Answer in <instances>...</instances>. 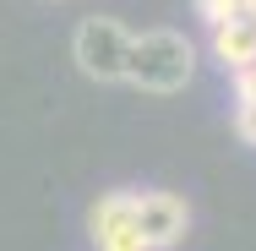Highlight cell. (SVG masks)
I'll use <instances>...</instances> for the list:
<instances>
[{"mask_svg": "<svg viewBox=\"0 0 256 251\" xmlns=\"http://www.w3.org/2000/svg\"><path fill=\"white\" fill-rule=\"evenodd\" d=\"M196 71V50L186 33L174 28H148V33H131V50H126V82L142 88V93H180Z\"/></svg>", "mask_w": 256, "mask_h": 251, "instance_id": "1", "label": "cell"}, {"mask_svg": "<svg viewBox=\"0 0 256 251\" xmlns=\"http://www.w3.org/2000/svg\"><path fill=\"white\" fill-rule=\"evenodd\" d=\"M126 50H131V33L114 17H82L71 33V60L93 82H126Z\"/></svg>", "mask_w": 256, "mask_h": 251, "instance_id": "2", "label": "cell"}, {"mask_svg": "<svg viewBox=\"0 0 256 251\" xmlns=\"http://www.w3.org/2000/svg\"><path fill=\"white\" fill-rule=\"evenodd\" d=\"M93 246L98 251H148L142 229H136V191H104L88 213Z\"/></svg>", "mask_w": 256, "mask_h": 251, "instance_id": "3", "label": "cell"}, {"mask_svg": "<svg viewBox=\"0 0 256 251\" xmlns=\"http://www.w3.org/2000/svg\"><path fill=\"white\" fill-rule=\"evenodd\" d=\"M136 229H142L148 251L180 246L186 229H191V207H186V197H174V191H136Z\"/></svg>", "mask_w": 256, "mask_h": 251, "instance_id": "4", "label": "cell"}, {"mask_svg": "<svg viewBox=\"0 0 256 251\" xmlns=\"http://www.w3.org/2000/svg\"><path fill=\"white\" fill-rule=\"evenodd\" d=\"M212 60L224 71H246L256 60V11H234L229 22L212 28Z\"/></svg>", "mask_w": 256, "mask_h": 251, "instance_id": "5", "label": "cell"}, {"mask_svg": "<svg viewBox=\"0 0 256 251\" xmlns=\"http://www.w3.org/2000/svg\"><path fill=\"white\" fill-rule=\"evenodd\" d=\"M234 11H240L234 0H196V17H202L207 28H218V22H229Z\"/></svg>", "mask_w": 256, "mask_h": 251, "instance_id": "6", "label": "cell"}, {"mask_svg": "<svg viewBox=\"0 0 256 251\" xmlns=\"http://www.w3.org/2000/svg\"><path fill=\"white\" fill-rule=\"evenodd\" d=\"M234 131H240V142H246V148H256V99L234 109Z\"/></svg>", "mask_w": 256, "mask_h": 251, "instance_id": "7", "label": "cell"}, {"mask_svg": "<svg viewBox=\"0 0 256 251\" xmlns=\"http://www.w3.org/2000/svg\"><path fill=\"white\" fill-rule=\"evenodd\" d=\"M234 99H240V104L256 99V60L246 66V71H234Z\"/></svg>", "mask_w": 256, "mask_h": 251, "instance_id": "8", "label": "cell"}]
</instances>
